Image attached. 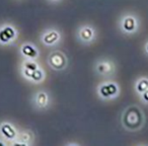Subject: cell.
Returning <instances> with one entry per match:
<instances>
[{
    "label": "cell",
    "instance_id": "obj_10",
    "mask_svg": "<svg viewBox=\"0 0 148 146\" xmlns=\"http://www.w3.org/2000/svg\"><path fill=\"white\" fill-rule=\"evenodd\" d=\"M21 73L25 80L33 83H42L46 78V73L42 67L36 70H27L21 68Z\"/></svg>",
    "mask_w": 148,
    "mask_h": 146
},
{
    "label": "cell",
    "instance_id": "obj_16",
    "mask_svg": "<svg viewBox=\"0 0 148 146\" xmlns=\"http://www.w3.org/2000/svg\"><path fill=\"white\" fill-rule=\"evenodd\" d=\"M8 144V141H6L5 139H3L2 137H0V146H5Z\"/></svg>",
    "mask_w": 148,
    "mask_h": 146
},
{
    "label": "cell",
    "instance_id": "obj_12",
    "mask_svg": "<svg viewBox=\"0 0 148 146\" xmlns=\"http://www.w3.org/2000/svg\"><path fill=\"white\" fill-rule=\"evenodd\" d=\"M19 53L23 57V59H29V60H37L40 56V51L34 44L29 42L21 44L19 48Z\"/></svg>",
    "mask_w": 148,
    "mask_h": 146
},
{
    "label": "cell",
    "instance_id": "obj_11",
    "mask_svg": "<svg viewBox=\"0 0 148 146\" xmlns=\"http://www.w3.org/2000/svg\"><path fill=\"white\" fill-rule=\"evenodd\" d=\"M18 131L12 123L8 121H3L0 123V137H2L6 141L12 142L16 139Z\"/></svg>",
    "mask_w": 148,
    "mask_h": 146
},
{
    "label": "cell",
    "instance_id": "obj_15",
    "mask_svg": "<svg viewBox=\"0 0 148 146\" xmlns=\"http://www.w3.org/2000/svg\"><path fill=\"white\" fill-rule=\"evenodd\" d=\"M139 97H140V101H141L142 104L148 105V89L144 91V93H142L141 95H139Z\"/></svg>",
    "mask_w": 148,
    "mask_h": 146
},
{
    "label": "cell",
    "instance_id": "obj_17",
    "mask_svg": "<svg viewBox=\"0 0 148 146\" xmlns=\"http://www.w3.org/2000/svg\"><path fill=\"white\" fill-rule=\"evenodd\" d=\"M144 52H145V54L148 56V41L145 43V45H144Z\"/></svg>",
    "mask_w": 148,
    "mask_h": 146
},
{
    "label": "cell",
    "instance_id": "obj_18",
    "mask_svg": "<svg viewBox=\"0 0 148 146\" xmlns=\"http://www.w3.org/2000/svg\"><path fill=\"white\" fill-rule=\"evenodd\" d=\"M49 2H52V3H58V2H60L61 0H48Z\"/></svg>",
    "mask_w": 148,
    "mask_h": 146
},
{
    "label": "cell",
    "instance_id": "obj_3",
    "mask_svg": "<svg viewBox=\"0 0 148 146\" xmlns=\"http://www.w3.org/2000/svg\"><path fill=\"white\" fill-rule=\"evenodd\" d=\"M120 86L114 80H106L97 86V95L103 101H112L116 99L120 95Z\"/></svg>",
    "mask_w": 148,
    "mask_h": 146
},
{
    "label": "cell",
    "instance_id": "obj_9",
    "mask_svg": "<svg viewBox=\"0 0 148 146\" xmlns=\"http://www.w3.org/2000/svg\"><path fill=\"white\" fill-rule=\"evenodd\" d=\"M32 101H33L34 108H36L39 111L47 110L50 106V95L47 91L40 89L34 93Z\"/></svg>",
    "mask_w": 148,
    "mask_h": 146
},
{
    "label": "cell",
    "instance_id": "obj_6",
    "mask_svg": "<svg viewBox=\"0 0 148 146\" xmlns=\"http://www.w3.org/2000/svg\"><path fill=\"white\" fill-rule=\"evenodd\" d=\"M76 39L83 45H89L97 39V31L90 25H81L76 31Z\"/></svg>",
    "mask_w": 148,
    "mask_h": 146
},
{
    "label": "cell",
    "instance_id": "obj_7",
    "mask_svg": "<svg viewBox=\"0 0 148 146\" xmlns=\"http://www.w3.org/2000/svg\"><path fill=\"white\" fill-rule=\"evenodd\" d=\"M95 73L97 75L101 76H112L116 73V64L113 60L111 59H101L99 61H97V63L95 64Z\"/></svg>",
    "mask_w": 148,
    "mask_h": 146
},
{
    "label": "cell",
    "instance_id": "obj_14",
    "mask_svg": "<svg viewBox=\"0 0 148 146\" xmlns=\"http://www.w3.org/2000/svg\"><path fill=\"white\" fill-rule=\"evenodd\" d=\"M134 89H135L136 93L138 95H141L145 90L148 89V77H140L136 80L135 85H134Z\"/></svg>",
    "mask_w": 148,
    "mask_h": 146
},
{
    "label": "cell",
    "instance_id": "obj_5",
    "mask_svg": "<svg viewBox=\"0 0 148 146\" xmlns=\"http://www.w3.org/2000/svg\"><path fill=\"white\" fill-rule=\"evenodd\" d=\"M47 64L54 71H63L68 65L67 56L60 50H55L48 55Z\"/></svg>",
    "mask_w": 148,
    "mask_h": 146
},
{
    "label": "cell",
    "instance_id": "obj_8",
    "mask_svg": "<svg viewBox=\"0 0 148 146\" xmlns=\"http://www.w3.org/2000/svg\"><path fill=\"white\" fill-rule=\"evenodd\" d=\"M62 39V35L59 29L55 27H50L43 32L41 35V43L46 47H54L60 43Z\"/></svg>",
    "mask_w": 148,
    "mask_h": 146
},
{
    "label": "cell",
    "instance_id": "obj_4",
    "mask_svg": "<svg viewBox=\"0 0 148 146\" xmlns=\"http://www.w3.org/2000/svg\"><path fill=\"white\" fill-rule=\"evenodd\" d=\"M18 31L11 23H3L0 25V45L10 46L16 42Z\"/></svg>",
    "mask_w": 148,
    "mask_h": 146
},
{
    "label": "cell",
    "instance_id": "obj_13",
    "mask_svg": "<svg viewBox=\"0 0 148 146\" xmlns=\"http://www.w3.org/2000/svg\"><path fill=\"white\" fill-rule=\"evenodd\" d=\"M34 140V134L32 131L29 130H23L18 131L17 137L15 140L10 142L11 145H21V146H29L33 143Z\"/></svg>",
    "mask_w": 148,
    "mask_h": 146
},
{
    "label": "cell",
    "instance_id": "obj_2",
    "mask_svg": "<svg viewBox=\"0 0 148 146\" xmlns=\"http://www.w3.org/2000/svg\"><path fill=\"white\" fill-rule=\"evenodd\" d=\"M140 21L136 14L132 12L124 13L119 21V29L124 35L131 36L139 31Z\"/></svg>",
    "mask_w": 148,
    "mask_h": 146
},
{
    "label": "cell",
    "instance_id": "obj_1",
    "mask_svg": "<svg viewBox=\"0 0 148 146\" xmlns=\"http://www.w3.org/2000/svg\"><path fill=\"white\" fill-rule=\"evenodd\" d=\"M121 124L128 132L140 131L145 124V116L141 108L136 105L126 108L122 113Z\"/></svg>",
    "mask_w": 148,
    "mask_h": 146
}]
</instances>
